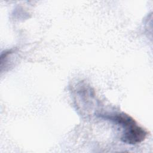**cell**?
Returning <instances> with one entry per match:
<instances>
[{"mask_svg":"<svg viewBox=\"0 0 153 153\" xmlns=\"http://www.w3.org/2000/svg\"><path fill=\"white\" fill-rule=\"evenodd\" d=\"M112 121L120 124L124 130L121 140L127 144L135 145L142 142L147 135L146 131L139 126L136 121L125 113L117 114L108 117Z\"/></svg>","mask_w":153,"mask_h":153,"instance_id":"6da1fadb","label":"cell"}]
</instances>
